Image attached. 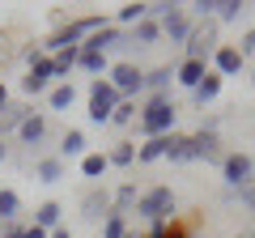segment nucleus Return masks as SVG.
Masks as SVG:
<instances>
[{"label": "nucleus", "mask_w": 255, "mask_h": 238, "mask_svg": "<svg viewBox=\"0 0 255 238\" xmlns=\"http://www.w3.org/2000/svg\"><path fill=\"white\" fill-rule=\"evenodd\" d=\"M77 68H81V73H90V81H94V77H107V73H111V60H107L102 51H85V47H81Z\"/></svg>", "instance_id": "b1692460"}, {"label": "nucleus", "mask_w": 255, "mask_h": 238, "mask_svg": "<svg viewBox=\"0 0 255 238\" xmlns=\"http://www.w3.org/2000/svg\"><path fill=\"white\" fill-rule=\"evenodd\" d=\"M26 115H30V111L17 107V102H9V107L0 111V140H4V132H9V128H21V119H26Z\"/></svg>", "instance_id": "2f4dec72"}, {"label": "nucleus", "mask_w": 255, "mask_h": 238, "mask_svg": "<svg viewBox=\"0 0 255 238\" xmlns=\"http://www.w3.org/2000/svg\"><path fill=\"white\" fill-rule=\"evenodd\" d=\"M47 238H73V230H68V226H60V230H51Z\"/></svg>", "instance_id": "ea45409f"}, {"label": "nucleus", "mask_w": 255, "mask_h": 238, "mask_svg": "<svg viewBox=\"0 0 255 238\" xmlns=\"http://www.w3.org/2000/svg\"><path fill=\"white\" fill-rule=\"evenodd\" d=\"M221 85H226V81H221V77H217V73L209 68V77H204V81L196 85V90H191V98L200 102V111L209 107V102H217V98H221Z\"/></svg>", "instance_id": "4be33fe9"}, {"label": "nucleus", "mask_w": 255, "mask_h": 238, "mask_svg": "<svg viewBox=\"0 0 255 238\" xmlns=\"http://www.w3.org/2000/svg\"><path fill=\"white\" fill-rule=\"evenodd\" d=\"M226 196H230V200H238L247 213H255V179H251L247 187H238V192H226Z\"/></svg>", "instance_id": "c9c22d12"}, {"label": "nucleus", "mask_w": 255, "mask_h": 238, "mask_svg": "<svg viewBox=\"0 0 255 238\" xmlns=\"http://www.w3.org/2000/svg\"><path fill=\"white\" fill-rule=\"evenodd\" d=\"M73 102H77V85H73V81L51 85V94H47V107H51V111H68Z\"/></svg>", "instance_id": "393cba45"}, {"label": "nucleus", "mask_w": 255, "mask_h": 238, "mask_svg": "<svg viewBox=\"0 0 255 238\" xmlns=\"http://www.w3.org/2000/svg\"><path fill=\"white\" fill-rule=\"evenodd\" d=\"M115 107H119L115 85H111L107 77H94V81H90V94H85V119H90V123H111Z\"/></svg>", "instance_id": "7ed1b4c3"}, {"label": "nucleus", "mask_w": 255, "mask_h": 238, "mask_svg": "<svg viewBox=\"0 0 255 238\" xmlns=\"http://www.w3.org/2000/svg\"><path fill=\"white\" fill-rule=\"evenodd\" d=\"M174 209H179V200H174V187L170 183L149 187V192H140V200H136V217L149 221V226H157V221H174Z\"/></svg>", "instance_id": "f03ea898"}, {"label": "nucleus", "mask_w": 255, "mask_h": 238, "mask_svg": "<svg viewBox=\"0 0 255 238\" xmlns=\"http://www.w3.org/2000/svg\"><path fill=\"white\" fill-rule=\"evenodd\" d=\"M85 153H90L85 132H81V128H68V132H64V140H60V157L68 162V157H85Z\"/></svg>", "instance_id": "412c9836"}, {"label": "nucleus", "mask_w": 255, "mask_h": 238, "mask_svg": "<svg viewBox=\"0 0 255 238\" xmlns=\"http://www.w3.org/2000/svg\"><path fill=\"white\" fill-rule=\"evenodd\" d=\"M17 213H21V196L13 192V187H0V217L17 221Z\"/></svg>", "instance_id": "72a5a7b5"}, {"label": "nucleus", "mask_w": 255, "mask_h": 238, "mask_svg": "<svg viewBox=\"0 0 255 238\" xmlns=\"http://www.w3.org/2000/svg\"><path fill=\"white\" fill-rule=\"evenodd\" d=\"M128 238H140V234H136V230H128Z\"/></svg>", "instance_id": "37998d69"}, {"label": "nucleus", "mask_w": 255, "mask_h": 238, "mask_svg": "<svg viewBox=\"0 0 255 238\" xmlns=\"http://www.w3.org/2000/svg\"><path fill=\"white\" fill-rule=\"evenodd\" d=\"M136 200H140L136 183H119V192H115V200H111V209H115V213H128V209H136Z\"/></svg>", "instance_id": "7c9ffc66"}, {"label": "nucleus", "mask_w": 255, "mask_h": 238, "mask_svg": "<svg viewBox=\"0 0 255 238\" xmlns=\"http://www.w3.org/2000/svg\"><path fill=\"white\" fill-rule=\"evenodd\" d=\"M191 30H196V21H191L187 4H174V9L162 17V38H170V43H187Z\"/></svg>", "instance_id": "6e6552de"}, {"label": "nucleus", "mask_w": 255, "mask_h": 238, "mask_svg": "<svg viewBox=\"0 0 255 238\" xmlns=\"http://www.w3.org/2000/svg\"><path fill=\"white\" fill-rule=\"evenodd\" d=\"M26 60H30V68L21 77V90L26 94H51L55 77H51V55H47V47H30Z\"/></svg>", "instance_id": "20e7f679"}, {"label": "nucleus", "mask_w": 255, "mask_h": 238, "mask_svg": "<svg viewBox=\"0 0 255 238\" xmlns=\"http://www.w3.org/2000/svg\"><path fill=\"white\" fill-rule=\"evenodd\" d=\"M4 157H9V145H4V140H0V162H4Z\"/></svg>", "instance_id": "79ce46f5"}, {"label": "nucleus", "mask_w": 255, "mask_h": 238, "mask_svg": "<svg viewBox=\"0 0 255 238\" xmlns=\"http://www.w3.org/2000/svg\"><path fill=\"white\" fill-rule=\"evenodd\" d=\"M81 47H85V51H102V55H111V51H124V47H132V43H128V34L115 26V21H111V26H102L98 34H90Z\"/></svg>", "instance_id": "9d476101"}, {"label": "nucleus", "mask_w": 255, "mask_h": 238, "mask_svg": "<svg viewBox=\"0 0 255 238\" xmlns=\"http://www.w3.org/2000/svg\"><path fill=\"white\" fill-rule=\"evenodd\" d=\"M170 85H174V64H157L145 73V94L149 98H170Z\"/></svg>", "instance_id": "f8f14e48"}, {"label": "nucleus", "mask_w": 255, "mask_h": 238, "mask_svg": "<svg viewBox=\"0 0 255 238\" xmlns=\"http://www.w3.org/2000/svg\"><path fill=\"white\" fill-rule=\"evenodd\" d=\"M34 226L47 230V234L60 230V226H64V204H60V200H43V204L34 209Z\"/></svg>", "instance_id": "2eb2a0df"}, {"label": "nucleus", "mask_w": 255, "mask_h": 238, "mask_svg": "<svg viewBox=\"0 0 255 238\" xmlns=\"http://www.w3.org/2000/svg\"><path fill=\"white\" fill-rule=\"evenodd\" d=\"M4 107H9V85L0 81V111H4Z\"/></svg>", "instance_id": "a19ab883"}, {"label": "nucleus", "mask_w": 255, "mask_h": 238, "mask_svg": "<svg viewBox=\"0 0 255 238\" xmlns=\"http://www.w3.org/2000/svg\"><path fill=\"white\" fill-rule=\"evenodd\" d=\"M191 149H196V162H209V166H221L226 162V153H221V136L209 128L191 132Z\"/></svg>", "instance_id": "9b49d317"}, {"label": "nucleus", "mask_w": 255, "mask_h": 238, "mask_svg": "<svg viewBox=\"0 0 255 238\" xmlns=\"http://www.w3.org/2000/svg\"><path fill=\"white\" fill-rule=\"evenodd\" d=\"M187 13H196V17H217V0H196V4H187Z\"/></svg>", "instance_id": "e433bc0d"}, {"label": "nucleus", "mask_w": 255, "mask_h": 238, "mask_svg": "<svg viewBox=\"0 0 255 238\" xmlns=\"http://www.w3.org/2000/svg\"><path fill=\"white\" fill-rule=\"evenodd\" d=\"M102 238H128V217L124 213L111 209L107 217H102Z\"/></svg>", "instance_id": "473e14b6"}, {"label": "nucleus", "mask_w": 255, "mask_h": 238, "mask_svg": "<svg viewBox=\"0 0 255 238\" xmlns=\"http://www.w3.org/2000/svg\"><path fill=\"white\" fill-rule=\"evenodd\" d=\"M145 238H191V234L179 226V221H157V226H149Z\"/></svg>", "instance_id": "f704fd0d"}, {"label": "nucleus", "mask_w": 255, "mask_h": 238, "mask_svg": "<svg viewBox=\"0 0 255 238\" xmlns=\"http://www.w3.org/2000/svg\"><path fill=\"white\" fill-rule=\"evenodd\" d=\"M64 174H68V166H64L60 153H55V157H38V162H34V179H38V183H47V187L60 183Z\"/></svg>", "instance_id": "f3484780"}, {"label": "nucleus", "mask_w": 255, "mask_h": 238, "mask_svg": "<svg viewBox=\"0 0 255 238\" xmlns=\"http://www.w3.org/2000/svg\"><path fill=\"white\" fill-rule=\"evenodd\" d=\"M21 238H47V230H38V226H34V221H30V226H26V230H21Z\"/></svg>", "instance_id": "58836bf2"}, {"label": "nucleus", "mask_w": 255, "mask_h": 238, "mask_svg": "<svg viewBox=\"0 0 255 238\" xmlns=\"http://www.w3.org/2000/svg\"><path fill=\"white\" fill-rule=\"evenodd\" d=\"M213 51H217V34H213V26H196L191 38L183 43V60H204V64H209Z\"/></svg>", "instance_id": "1a4fd4ad"}, {"label": "nucleus", "mask_w": 255, "mask_h": 238, "mask_svg": "<svg viewBox=\"0 0 255 238\" xmlns=\"http://www.w3.org/2000/svg\"><path fill=\"white\" fill-rule=\"evenodd\" d=\"M107 162L119 166V170L132 166V162H136V140H119V145H111V149H107Z\"/></svg>", "instance_id": "c85d7f7f"}, {"label": "nucleus", "mask_w": 255, "mask_h": 238, "mask_svg": "<svg viewBox=\"0 0 255 238\" xmlns=\"http://www.w3.org/2000/svg\"><path fill=\"white\" fill-rule=\"evenodd\" d=\"M0 226H4V217H0Z\"/></svg>", "instance_id": "a18cd8bd"}, {"label": "nucleus", "mask_w": 255, "mask_h": 238, "mask_svg": "<svg viewBox=\"0 0 255 238\" xmlns=\"http://www.w3.org/2000/svg\"><path fill=\"white\" fill-rule=\"evenodd\" d=\"M166 157V136H153V140H140L136 145V162L140 166H153V162H162Z\"/></svg>", "instance_id": "bb28decb"}, {"label": "nucleus", "mask_w": 255, "mask_h": 238, "mask_svg": "<svg viewBox=\"0 0 255 238\" xmlns=\"http://www.w3.org/2000/svg\"><path fill=\"white\" fill-rule=\"evenodd\" d=\"M234 47H238V55H243V60H247V55H255V30H247L243 43H234Z\"/></svg>", "instance_id": "4c0bfd02"}, {"label": "nucleus", "mask_w": 255, "mask_h": 238, "mask_svg": "<svg viewBox=\"0 0 255 238\" xmlns=\"http://www.w3.org/2000/svg\"><path fill=\"white\" fill-rule=\"evenodd\" d=\"M107 213H111V192H107V187L85 192V200H81V217H85V221H102Z\"/></svg>", "instance_id": "4468645a"}, {"label": "nucleus", "mask_w": 255, "mask_h": 238, "mask_svg": "<svg viewBox=\"0 0 255 238\" xmlns=\"http://www.w3.org/2000/svg\"><path fill=\"white\" fill-rule=\"evenodd\" d=\"M136 119H140L136 98H119V107H115V115H111V123H115V128H132Z\"/></svg>", "instance_id": "cd10ccee"}, {"label": "nucleus", "mask_w": 255, "mask_h": 238, "mask_svg": "<svg viewBox=\"0 0 255 238\" xmlns=\"http://www.w3.org/2000/svg\"><path fill=\"white\" fill-rule=\"evenodd\" d=\"M107 170H111V162H107L102 149H90V153L81 157V179H102Z\"/></svg>", "instance_id": "a878e982"}, {"label": "nucleus", "mask_w": 255, "mask_h": 238, "mask_svg": "<svg viewBox=\"0 0 255 238\" xmlns=\"http://www.w3.org/2000/svg\"><path fill=\"white\" fill-rule=\"evenodd\" d=\"M251 90H255V73H251Z\"/></svg>", "instance_id": "c03bdc74"}, {"label": "nucleus", "mask_w": 255, "mask_h": 238, "mask_svg": "<svg viewBox=\"0 0 255 238\" xmlns=\"http://www.w3.org/2000/svg\"><path fill=\"white\" fill-rule=\"evenodd\" d=\"M221 179H226V192H238V187H247L255 179V157L243 153V149H234V153H226V162H221Z\"/></svg>", "instance_id": "423d86ee"}, {"label": "nucleus", "mask_w": 255, "mask_h": 238, "mask_svg": "<svg viewBox=\"0 0 255 238\" xmlns=\"http://www.w3.org/2000/svg\"><path fill=\"white\" fill-rule=\"evenodd\" d=\"M204 77H209V64L204 60H179L174 64V85H183V90H196Z\"/></svg>", "instance_id": "ddd939ff"}, {"label": "nucleus", "mask_w": 255, "mask_h": 238, "mask_svg": "<svg viewBox=\"0 0 255 238\" xmlns=\"http://www.w3.org/2000/svg\"><path fill=\"white\" fill-rule=\"evenodd\" d=\"M209 68L226 81V77H243V68H247V60L238 55V47L234 43H217V51H213V60H209Z\"/></svg>", "instance_id": "0eeeda50"}, {"label": "nucleus", "mask_w": 255, "mask_h": 238, "mask_svg": "<svg viewBox=\"0 0 255 238\" xmlns=\"http://www.w3.org/2000/svg\"><path fill=\"white\" fill-rule=\"evenodd\" d=\"M107 81L115 85L119 98H136V94H145V68H136L132 60H119V64H111Z\"/></svg>", "instance_id": "39448f33"}, {"label": "nucleus", "mask_w": 255, "mask_h": 238, "mask_svg": "<svg viewBox=\"0 0 255 238\" xmlns=\"http://www.w3.org/2000/svg\"><path fill=\"white\" fill-rule=\"evenodd\" d=\"M17 136H21V145H38V140L47 136V115H34V111H30V115L21 119Z\"/></svg>", "instance_id": "aec40b11"}, {"label": "nucleus", "mask_w": 255, "mask_h": 238, "mask_svg": "<svg viewBox=\"0 0 255 238\" xmlns=\"http://www.w3.org/2000/svg\"><path fill=\"white\" fill-rule=\"evenodd\" d=\"M77 60H81V47H68V51L51 55V77H55V85H60V81H68V73L77 68Z\"/></svg>", "instance_id": "5701e85b"}, {"label": "nucleus", "mask_w": 255, "mask_h": 238, "mask_svg": "<svg viewBox=\"0 0 255 238\" xmlns=\"http://www.w3.org/2000/svg\"><path fill=\"white\" fill-rule=\"evenodd\" d=\"M128 43H136V47H157V43H162V21L145 17L140 26H132V30H128Z\"/></svg>", "instance_id": "6ab92c4d"}, {"label": "nucleus", "mask_w": 255, "mask_h": 238, "mask_svg": "<svg viewBox=\"0 0 255 238\" xmlns=\"http://www.w3.org/2000/svg\"><path fill=\"white\" fill-rule=\"evenodd\" d=\"M174 119H179L174 98H149L145 107H140L136 128H140V136H145V140H153V136H170V132H174Z\"/></svg>", "instance_id": "f257e3e1"}, {"label": "nucleus", "mask_w": 255, "mask_h": 238, "mask_svg": "<svg viewBox=\"0 0 255 238\" xmlns=\"http://www.w3.org/2000/svg\"><path fill=\"white\" fill-rule=\"evenodd\" d=\"M145 17H149V4H140V0H128V4H119V9H115V17H111V21H115L119 30H132V26H140Z\"/></svg>", "instance_id": "dca6fc26"}, {"label": "nucleus", "mask_w": 255, "mask_h": 238, "mask_svg": "<svg viewBox=\"0 0 255 238\" xmlns=\"http://www.w3.org/2000/svg\"><path fill=\"white\" fill-rule=\"evenodd\" d=\"M243 13H247V0H217V21L221 26H234Z\"/></svg>", "instance_id": "c756f323"}, {"label": "nucleus", "mask_w": 255, "mask_h": 238, "mask_svg": "<svg viewBox=\"0 0 255 238\" xmlns=\"http://www.w3.org/2000/svg\"><path fill=\"white\" fill-rule=\"evenodd\" d=\"M166 162H196V149H191L187 132H170L166 136Z\"/></svg>", "instance_id": "a211bd4d"}]
</instances>
